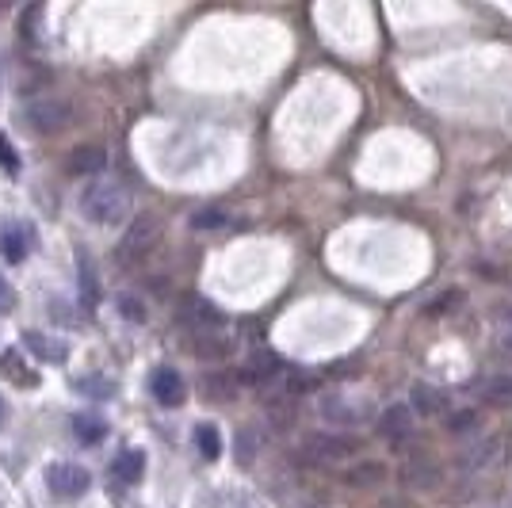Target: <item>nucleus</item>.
I'll list each match as a JSON object with an SVG mask.
<instances>
[{
	"mask_svg": "<svg viewBox=\"0 0 512 508\" xmlns=\"http://www.w3.org/2000/svg\"><path fill=\"white\" fill-rule=\"evenodd\" d=\"M81 211L96 226H119L130 214V191L115 180H96L81 191Z\"/></svg>",
	"mask_w": 512,
	"mask_h": 508,
	"instance_id": "f257e3e1",
	"label": "nucleus"
},
{
	"mask_svg": "<svg viewBox=\"0 0 512 508\" xmlns=\"http://www.w3.org/2000/svg\"><path fill=\"white\" fill-rule=\"evenodd\" d=\"M23 119H27V127L35 130V134H58V130L69 127L73 107H69V100H62V96H39V100L27 104Z\"/></svg>",
	"mask_w": 512,
	"mask_h": 508,
	"instance_id": "f03ea898",
	"label": "nucleus"
},
{
	"mask_svg": "<svg viewBox=\"0 0 512 508\" xmlns=\"http://www.w3.org/2000/svg\"><path fill=\"white\" fill-rule=\"evenodd\" d=\"M157 233H161V222L153 214H142L130 222V230L123 233V245H119V264H138L153 253L157 245Z\"/></svg>",
	"mask_w": 512,
	"mask_h": 508,
	"instance_id": "7ed1b4c3",
	"label": "nucleus"
},
{
	"mask_svg": "<svg viewBox=\"0 0 512 508\" xmlns=\"http://www.w3.org/2000/svg\"><path fill=\"white\" fill-rule=\"evenodd\" d=\"M46 489L58 497V501H77L92 489V474L77 463H54L46 466Z\"/></svg>",
	"mask_w": 512,
	"mask_h": 508,
	"instance_id": "20e7f679",
	"label": "nucleus"
},
{
	"mask_svg": "<svg viewBox=\"0 0 512 508\" xmlns=\"http://www.w3.org/2000/svg\"><path fill=\"white\" fill-rule=\"evenodd\" d=\"M150 390L165 409H176V405H184V398H188V386H184L176 367H157L150 375Z\"/></svg>",
	"mask_w": 512,
	"mask_h": 508,
	"instance_id": "39448f33",
	"label": "nucleus"
},
{
	"mask_svg": "<svg viewBox=\"0 0 512 508\" xmlns=\"http://www.w3.org/2000/svg\"><path fill=\"white\" fill-rule=\"evenodd\" d=\"M31 249H35V226H27V222H12V226H4V230H0V253H4L8 264H20Z\"/></svg>",
	"mask_w": 512,
	"mask_h": 508,
	"instance_id": "423d86ee",
	"label": "nucleus"
},
{
	"mask_svg": "<svg viewBox=\"0 0 512 508\" xmlns=\"http://www.w3.org/2000/svg\"><path fill=\"white\" fill-rule=\"evenodd\" d=\"M356 451L352 440H341V436H310L306 440V455H314L321 463H337V459H348Z\"/></svg>",
	"mask_w": 512,
	"mask_h": 508,
	"instance_id": "0eeeda50",
	"label": "nucleus"
},
{
	"mask_svg": "<svg viewBox=\"0 0 512 508\" xmlns=\"http://www.w3.org/2000/svg\"><path fill=\"white\" fill-rule=\"evenodd\" d=\"M111 474H115L119 482L134 486V482L146 474V451H142V447H127V451H119V459L111 463Z\"/></svg>",
	"mask_w": 512,
	"mask_h": 508,
	"instance_id": "6e6552de",
	"label": "nucleus"
},
{
	"mask_svg": "<svg viewBox=\"0 0 512 508\" xmlns=\"http://www.w3.org/2000/svg\"><path fill=\"white\" fill-rule=\"evenodd\" d=\"M279 371H283V360H279V356H272V352H256V356H249V363H245L241 379L256 382V386H264V382L276 379Z\"/></svg>",
	"mask_w": 512,
	"mask_h": 508,
	"instance_id": "1a4fd4ad",
	"label": "nucleus"
},
{
	"mask_svg": "<svg viewBox=\"0 0 512 508\" xmlns=\"http://www.w3.org/2000/svg\"><path fill=\"white\" fill-rule=\"evenodd\" d=\"M107 165V153L100 146H77L69 153V161H65V169L73 172V176H92V172H100Z\"/></svg>",
	"mask_w": 512,
	"mask_h": 508,
	"instance_id": "9d476101",
	"label": "nucleus"
},
{
	"mask_svg": "<svg viewBox=\"0 0 512 508\" xmlns=\"http://www.w3.org/2000/svg\"><path fill=\"white\" fill-rule=\"evenodd\" d=\"M23 344H27V348H31L39 360H50V363H62L65 356H69L65 340H50L46 333H31V329L23 333Z\"/></svg>",
	"mask_w": 512,
	"mask_h": 508,
	"instance_id": "9b49d317",
	"label": "nucleus"
},
{
	"mask_svg": "<svg viewBox=\"0 0 512 508\" xmlns=\"http://www.w3.org/2000/svg\"><path fill=\"white\" fill-rule=\"evenodd\" d=\"M73 436L88 447L100 444V440L107 436V421L104 417H96V413H77V417H73Z\"/></svg>",
	"mask_w": 512,
	"mask_h": 508,
	"instance_id": "f8f14e48",
	"label": "nucleus"
},
{
	"mask_svg": "<svg viewBox=\"0 0 512 508\" xmlns=\"http://www.w3.org/2000/svg\"><path fill=\"white\" fill-rule=\"evenodd\" d=\"M77 268H81V306H96L100 283H96V268H92L85 249H77Z\"/></svg>",
	"mask_w": 512,
	"mask_h": 508,
	"instance_id": "ddd939ff",
	"label": "nucleus"
},
{
	"mask_svg": "<svg viewBox=\"0 0 512 508\" xmlns=\"http://www.w3.org/2000/svg\"><path fill=\"white\" fill-rule=\"evenodd\" d=\"M409 424H413V413H409V405H390L383 413V421H379V428H383V436H390V440H398V436H406Z\"/></svg>",
	"mask_w": 512,
	"mask_h": 508,
	"instance_id": "4468645a",
	"label": "nucleus"
},
{
	"mask_svg": "<svg viewBox=\"0 0 512 508\" xmlns=\"http://www.w3.org/2000/svg\"><path fill=\"white\" fill-rule=\"evenodd\" d=\"M195 447H199V455L207 459V463H214L218 455H222V436H218V428L214 424H195Z\"/></svg>",
	"mask_w": 512,
	"mask_h": 508,
	"instance_id": "2eb2a0df",
	"label": "nucleus"
},
{
	"mask_svg": "<svg viewBox=\"0 0 512 508\" xmlns=\"http://www.w3.org/2000/svg\"><path fill=\"white\" fill-rule=\"evenodd\" d=\"M184 318L199 321V325H222L226 314H222V310H214L207 298H188V302H184Z\"/></svg>",
	"mask_w": 512,
	"mask_h": 508,
	"instance_id": "dca6fc26",
	"label": "nucleus"
},
{
	"mask_svg": "<svg viewBox=\"0 0 512 508\" xmlns=\"http://www.w3.org/2000/svg\"><path fill=\"white\" fill-rule=\"evenodd\" d=\"M226 222H230V214L218 211V207H207V211L192 214V226H195V230H222Z\"/></svg>",
	"mask_w": 512,
	"mask_h": 508,
	"instance_id": "f3484780",
	"label": "nucleus"
},
{
	"mask_svg": "<svg viewBox=\"0 0 512 508\" xmlns=\"http://www.w3.org/2000/svg\"><path fill=\"white\" fill-rule=\"evenodd\" d=\"M203 390H207L211 402H234V382H226L222 375H211L203 382Z\"/></svg>",
	"mask_w": 512,
	"mask_h": 508,
	"instance_id": "a211bd4d",
	"label": "nucleus"
},
{
	"mask_svg": "<svg viewBox=\"0 0 512 508\" xmlns=\"http://www.w3.org/2000/svg\"><path fill=\"white\" fill-rule=\"evenodd\" d=\"M0 169L8 172V176H16L20 172V157H16V149H12V142L0 134Z\"/></svg>",
	"mask_w": 512,
	"mask_h": 508,
	"instance_id": "6ab92c4d",
	"label": "nucleus"
},
{
	"mask_svg": "<svg viewBox=\"0 0 512 508\" xmlns=\"http://www.w3.org/2000/svg\"><path fill=\"white\" fill-rule=\"evenodd\" d=\"M192 348L199 352V356H226V352H230V340H203V337H195Z\"/></svg>",
	"mask_w": 512,
	"mask_h": 508,
	"instance_id": "aec40b11",
	"label": "nucleus"
},
{
	"mask_svg": "<svg viewBox=\"0 0 512 508\" xmlns=\"http://www.w3.org/2000/svg\"><path fill=\"white\" fill-rule=\"evenodd\" d=\"M16 302H20V298H16V287L0 276V314H12V310H16Z\"/></svg>",
	"mask_w": 512,
	"mask_h": 508,
	"instance_id": "412c9836",
	"label": "nucleus"
},
{
	"mask_svg": "<svg viewBox=\"0 0 512 508\" xmlns=\"http://www.w3.org/2000/svg\"><path fill=\"white\" fill-rule=\"evenodd\" d=\"M16 367H20V363H16V352H8V356H4V367H0V371L16 379ZM35 382H39L35 375H20V386H35Z\"/></svg>",
	"mask_w": 512,
	"mask_h": 508,
	"instance_id": "4be33fe9",
	"label": "nucleus"
},
{
	"mask_svg": "<svg viewBox=\"0 0 512 508\" xmlns=\"http://www.w3.org/2000/svg\"><path fill=\"white\" fill-rule=\"evenodd\" d=\"M474 424H478L474 413H459V417H451V432H455V436H463V432H474Z\"/></svg>",
	"mask_w": 512,
	"mask_h": 508,
	"instance_id": "5701e85b",
	"label": "nucleus"
},
{
	"mask_svg": "<svg viewBox=\"0 0 512 508\" xmlns=\"http://www.w3.org/2000/svg\"><path fill=\"white\" fill-rule=\"evenodd\" d=\"M119 314H127V318L142 321L146 314H142V302L138 298H119Z\"/></svg>",
	"mask_w": 512,
	"mask_h": 508,
	"instance_id": "b1692460",
	"label": "nucleus"
},
{
	"mask_svg": "<svg viewBox=\"0 0 512 508\" xmlns=\"http://www.w3.org/2000/svg\"><path fill=\"white\" fill-rule=\"evenodd\" d=\"M490 398L493 402H512V379H501L490 386Z\"/></svg>",
	"mask_w": 512,
	"mask_h": 508,
	"instance_id": "393cba45",
	"label": "nucleus"
},
{
	"mask_svg": "<svg viewBox=\"0 0 512 508\" xmlns=\"http://www.w3.org/2000/svg\"><path fill=\"white\" fill-rule=\"evenodd\" d=\"M0 421H4V398H0Z\"/></svg>",
	"mask_w": 512,
	"mask_h": 508,
	"instance_id": "a878e982",
	"label": "nucleus"
}]
</instances>
